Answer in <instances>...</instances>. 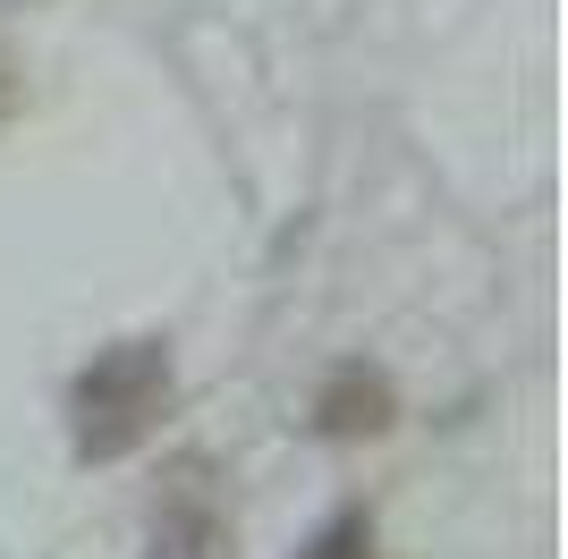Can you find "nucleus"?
<instances>
[{"instance_id": "nucleus-2", "label": "nucleus", "mask_w": 568, "mask_h": 559, "mask_svg": "<svg viewBox=\"0 0 568 559\" xmlns=\"http://www.w3.org/2000/svg\"><path fill=\"white\" fill-rule=\"evenodd\" d=\"M306 424L323 441H382V433L399 424V382L382 365H365V356H348V365H332V382L314 390Z\"/></svg>"}, {"instance_id": "nucleus-4", "label": "nucleus", "mask_w": 568, "mask_h": 559, "mask_svg": "<svg viewBox=\"0 0 568 559\" xmlns=\"http://www.w3.org/2000/svg\"><path fill=\"white\" fill-rule=\"evenodd\" d=\"M297 559H382V535H374V509H332L314 526V542Z\"/></svg>"}, {"instance_id": "nucleus-3", "label": "nucleus", "mask_w": 568, "mask_h": 559, "mask_svg": "<svg viewBox=\"0 0 568 559\" xmlns=\"http://www.w3.org/2000/svg\"><path fill=\"white\" fill-rule=\"evenodd\" d=\"M144 559H230V517H221L204 491H179V500L153 517V551Z\"/></svg>"}, {"instance_id": "nucleus-1", "label": "nucleus", "mask_w": 568, "mask_h": 559, "mask_svg": "<svg viewBox=\"0 0 568 559\" xmlns=\"http://www.w3.org/2000/svg\"><path fill=\"white\" fill-rule=\"evenodd\" d=\"M170 398H179V365L162 339H119L69 382V441L85 466H111L162 433Z\"/></svg>"}]
</instances>
